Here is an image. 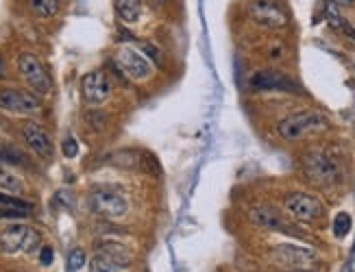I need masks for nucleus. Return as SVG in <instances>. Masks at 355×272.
<instances>
[{"mask_svg":"<svg viewBox=\"0 0 355 272\" xmlns=\"http://www.w3.org/2000/svg\"><path fill=\"white\" fill-rule=\"evenodd\" d=\"M7 79V64H5V57L0 55V81Z\"/></svg>","mask_w":355,"mask_h":272,"instance_id":"obj_27","label":"nucleus"},{"mask_svg":"<svg viewBox=\"0 0 355 272\" xmlns=\"http://www.w3.org/2000/svg\"><path fill=\"white\" fill-rule=\"evenodd\" d=\"M33 205L28 201L20 199V196H13V194H5L0 192V216L5 218H22L28 216Z\"/></svg>","mask_w":355,"mask_h":272,"instance_id":"obj_15","label":"nucleus"},{"mask_svg":"<svg viewBox=\"0 0 355 272\" xmlns=\"http://www.w3.org/2000/svg\"><path fill=\"white\" fill-rule=\"evenodd\" d=\"M122 268H127V264H122L118 257L105 251H98L89 262V272H118Z\"/></svg>","mask_w":355,"mask_h":272,"instance_id":"obj_17","label":"nucleus"},{"mask_svg":"<svg viewBox=\"0 0 355 272\" xmlns=\"http://www.w3.org/2000/svg\"><path fill=\"white\" fill-rule=\"evenodd\" d=\"M249 220L259 226V229H266V231H288L290 226L284 220L282 211H277L270 205H255L249 211Z\"/></svg>","mask_w":355,"mask_h":272,"instance_id":"obj_14","label":"nucleus"},{"mask_svg":"<svg viewBox=\"0 0 355 272\" xmlns=\"http://www.w3.org/2000/svg\"><path fill=\"white\" fill-rule=\"evenodd\" d=\"M142 11H144L142 0H116V13L120 16V20L127 24L140 22Z\"/></svg>","mask_w":355,"mask_h":272,"instance_id":"obj_18","label":"nucleus"},{"mask_svg":"<svg viewBox=\"0 0 355 272\" xmlns=\"http://www.w3.org/2000/svg\"><path fill=\"white\" fill-rule=\"evenodd\" d=\"M303 172L318 188H329L340 181V165L331 155L320 150H312L303 157Z\"/></svg>","mask_w":355,"mask_h":272,"instance_id":"obj_3","label":"nucleus"},{"mask_svg":"<svg viewBox=\"0 0 355 272\" xmlns=\"http://www.w3.org/2000/svg\"><path fill=\"white\" fill-rule=\"evenodd\" d=\"M249 87L255 89V92H290V94L301 92V87L292 81L286 72L272 70V68L253 72L249 79Z\"/></svg>","mask_w":355,"mask_h":272,"instance_id":"obj_11","label":"nucleus"},{"mask_svg":"<svg viewBox=\"0 0 355 272\" xmlns=\"http://www.w3.org/2000/svg\"><path fill=\"white\" fill-rule=\"evenodd\" d=\"M85 264V253L81 248H74L68 257V270L70 272H76V270H81Z\"/></svg>","mask_w":355,"mask_h":272,"instance_id":"obj_23","label":"nucleus"},{"mask_svg":"<svg viewBox=\"0 0 355 272\" xmlns=\"http://www.w3.org/2000/svg\"><path fill=\"white\" fill-rule=\"evenodd\" d=\"M246 13H249L253 24L268 28V31H279V28H286L290 24L288 11L277 0H251Z\"/></svg>","mask_w":355,"mask_h":272,"instance_id":"obj_6","label":"nucleus"},{"mask_svg":"<svg viewBox=\"0 0 355 272\" xmlns=\"http://www.w3.org/2000/svg\"><path fill=\"white\" fill-rule=\"evenodd\" d=\"M61 3L64 0H28V9L33 11V16L42 20H51L61 11Z\"/></svg>","mask_w":355,"mask_h":272,"instance_id":"obj_19","label":"nucleus"},{"mask_svg":"<svg viewBox=\"0 0 355 272\" xmlns=\"http://www.w3.org/2000/svg\"><path fill=\"white\" fill-rule=\"evenodd\" d=\"M150 3L155 5V7H164V5L168 3V0H150Z\"/></svg>","mask_w":355,"mask_h":272,"instance_id":"obj_28","label":"nucleus"},{"mask_svg":"<svg viewBox=\"0 0 355 272\" xmlns=\"http://www.w3.org/2000/svg\"><path fill=\"white\" fill-rule=\"evenodd\" d=\"M81 96L87 105H103L112 96V81L103 70H92L81 79Z\"/></svg>","mask_w":355,"mask_h":272,"instance_id":"obj_12","label":"nucleus"},{"mask_svg":"<svg viewBox=\"0 0 355 272\" xmlns=\"http://www.w3.org/2000/svg\"><path fill=\"white\" fill-rule=\"evenodd\" d=\"M0 192L13 194V196H20V194L26 192V185H24L22 176L3 159H0Z\"/></svg>","mask_w":355,"mask_h":272,"instance_id":"obj_16","label":"nucleus"},{"mask_svg":"<svg viewBox=\"0 0 355 272\" xmlns=\"http://www.w3.org/2000/svg\"><path fill=\"white\" fill-rule=\"evenodd\" d=\"M0 109L9 114L31 116L42 109V100L37 94L26 92L20 87H3L0 89Z\"/></svg>","mask_w":355,"mask_h":272,"instance_id":"obj_10","label":"nucleus"},{"mask_svg":"<svg viewBox=\"0 0 355 272\" xmlns=\"http://www.w3.org/2000/svg\"><path fill=\"white\" fill-rule=\"evenodd\" d=\"M40 248H42V237L33 226L13 222L0 231V251L7 255H15V253L33 255Z\"/></svg>","mask_w":355,"mask_h":272,"instance_id":"obj_2","label":"nucleus"},{"mask_svg":"<svg viewBox=\"0 0 355 272\" xmlns=\"http://www.w3.org/2000/svg\"><path fill=\"white\" fill-rule=\"evenodd\" d=\"M137 48L144 51L146 59L150 64H155V66H164V59H162V51L155 46V44H150V42H137Z\"/></svg>","mask_w":355,"mask_h":272,"instance_id":"obj_21","label":"nucleus"},{"mask_svg":"<svg viewBox=\"0 0 355 272\" xmlns=\"http://www.w3.org/2000/svg\"><path fill=\"white\" fill-rule=\"evenodd\" d=\"M325 16H327V22H329V26L331 28H336V31H351V28L347 26V22H345V18L340 16V11H338V5L336 3H327V11H325Z\"/></svg>","mask_w":355,"mask_h":272,"instance_id":"obj_20","label":"nucleus"},{"mask_svg":"<svg viewBox=\"0 0 355 272\" xmlns=\"http://www.w3.org/2000/svg\"><path fill=\"white\" fill-rule=\"evenodd\" d=\"M61 150H64V157L74 159L76 155H79V144H76V140L72 138V135H68V138L64 140V144H61Z\"/></svg>","mask_w":355,"mask_h":272,"instance_id":"obj_24","label":"nucleus"},{"mask_svg":"<svg viewBox=\"0 0 355 272\" xmlns=\"http://www.w3.org/2000/svg\"><path fill=\"white\" fill-rule=\"evenodd\" d=\"M116 68L120 70V74H125L131 81H146L153 72V64L146 59V55L133 46V44H125L120 46L114 55Z\"/></svg>","mask_w":355,"mask_h":272,"instance_id":"obj_5","label":"nucleus"},{"mask_svg":"<svg viewBox=\"0 0 355 272\" xmlns=\"http://www.w3.org/2000/svg\"><path fill=\"white\" fill-rule=\"evenodd\" d=\"M286 272H307V270H286Z\"/></svg>","mask_w":355,"mask_h":272,"instance_id":"obj_29","label":"nucleus"},{"mask_svg":"<svg viewBox=\"0 0 355 272\" xmlns=\"http://www.w3.org/2000/svg\"><path fill=\"white\" fill-rule=\"evenodd\" d=\"M329 127V120L320 111H297L290 114L277 125V133L284 142H299L303 138H310L314 133H320Z\"/></svg>","mask_w":355,"mask_h":272,"instance_id":"obj_1","label":"nucleus"},{"mask_svg":"<svg viewBox=\"0 0 355 272\" xmlns=\"http://www.w3.org/2000/svg\"><path fill=\"white\" fill-rule=\"evenodd\" d=\"M284 53H286V48L282 46V44H275V48L268 51V57L277 62V59H284Z\"/></svg>","mask_w":355,"mask_h":272,"instance_id":"obj_26","label":"nucleus"},{"mask_svg":"<svg viewBox=\"0 0 355 272\" xmlns=\"http://www.w3.org/2000/svg\"><path fill=\"white\" fill-rule=\"evenodd\" d=\"M351 231V216L347 211H340L336 218H334V233L336 237H345Z\"/></svg>","mask_w":355,"mask_h":272,"instance_id":"obj_22","label":"nucleus"},{"mask_svg":"<svg viewBox=\"0 0 355 272\" xmlns=\"http://www.w3.org/2000/svg\"><path fill=\"white\" fill-rule=\"evenodd\" d=\"M284 209L295 220L305 222V224H314V222H318L322 216H325V207H322V203L316 199V196L305 194V192L286 194Z\"/></svg>","mask_w":355,"mask_h":272,"instance_id":"obj_7","label":"nucleus"},{"mask_svg":"<svg viewBox=\"0 0 355 272\" xmlns=\"http://www.w3.org/2000/svg\"><path fill=\"white\" fill-rule=\"evenodd\" d=\"M18 72L24 83L33 89L35 94L46 96L53 92V79L51 72L42 64V59L33 53H20L18 55Z\"/></svg>","mask_w":355,"mask_h":272,"instance_id":"obj_4","label":"nucleus"},{"mask_svg":"<svg viewBox=\"0 0 355 272\" xmlns=\"http://www.w3.org/2000/svg\"><path fill=\"white\" fill-rule=\"evenodd\" d=\"M89 209L98 218L105 220H120L127 216L129 203L120 192L114 190H94L89 194Z\"/></svg>","mask_w":355,"mask_h":272,"instance_id":"obj_8","label":"nucleus"},{"mask_svg":"<svg viewBox=\"0 0 355 272\" xmlns=\"http://www.w3.org/2000/svg\"><path fill=\"white\" fill-rule=\"evenodd\" d=\"M270 260L286 270H307L316 264V253L312 248L297 246V244H277L270 251Z\"/></svg>","mask_w":355,"mask_h":272,"instance_id":"obj_9","label":"nucleus"},{"mask_svg":"<svg viewBox=\"0 0 355 272\" xmlns=\"http://www.w3.org/2000/svg\"><path fill=\"white\" fill-rule=\"evenodd\" d=\"M40 260L44 266H51L53 264V248L51 246H42L40 248Z\"/></svg>","mask_w":355,"mask_h":272,"instance_id":"obj_25","label":"nucleus"},{"mask_svg":"<svg viewBox=\"0 0 355 272\" xmlns=\"http://www.w3.org/2000/svg\"><path fill=\"white\" fill-rule=\"evenodd\" d=\"M22 138H24L26 146L33 150L40 159H53V153H55L53 138L40 123H35V120H26L22 125Z\"/></svg>","mask_w":355,"mask_h":272,"instance_id":"obj_13","label":"nucleus"}]
</instances>
